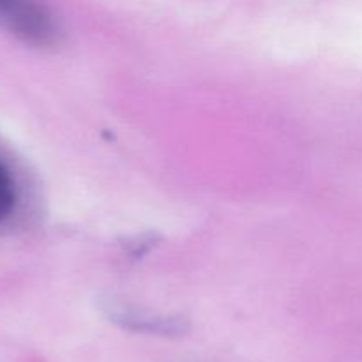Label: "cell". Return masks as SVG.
<instances>
[{
  "instance_id": "cell-1",
  "label": "cell",
  "mask_w": 362,
  "mask_h": 362,
  "mask_svg": "<svg viewBox=\"0 0 362 362\" xmlns=\"http://www.w3.org/2000/svg\"><path fill=\"white\" fill-rule=\"evenodd\" d=\"M0 28L35 48H53L60 27L37 0H0Z\"/></svg>"
},
{
  "instance_id": "cell-2",
  "label": "cell",
  "mask_w": 362,
  "mask_h": 362,
  "mask_svg": "<svg viewBox=\"0 0 362 362\" xmlns=\"http://www.w3.org/2000/svg\"><path fill=\"white\" fill-rule=\"evenodd\" d=\"M105 311L113 324L127 331L158 336H182L189 331V322L186 318L175 317V315L152 313L148 310L115 303V300L105 304Z\"/></svg>"
},
{
  "instance_id": "cell-3",
  "label": "cell",
  "mask_w": 362,
  "mask_h": 362,
  "mask_svg": "<svg viewBox=\"0 0 362 362\" xmlns=\"http://www.w3.org/2000/svg\"><path fill=\"white\" fill-rule=\"evenodd\" d=\"M16 205V186L7 166L0 161V223L7 219Z\"/></svg>"
}]
</instances>
